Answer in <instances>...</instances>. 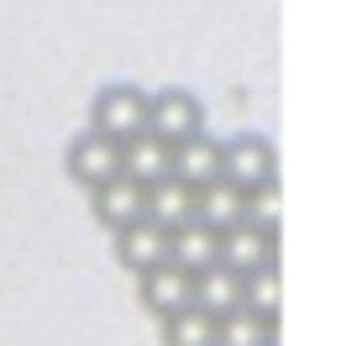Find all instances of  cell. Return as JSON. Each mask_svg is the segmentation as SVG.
<instances>
[{"label":"cell","mask_w":357,"mask_h":346,"mask_svg":"<svg viewBox=\"0 0 357 346\" xmlns=\"http://www.w3.org/2000/svg\"><path fill=\"white\" fill-rule=\"evenodd\" d=\"M226 179L242 184L247 194L273 184L279 179V147L268 142V136H257V132H236L231 142H226Z\"/></svg>","instance_id":"obj_4"},{"label":"cell","mask_w":357,"mask_h":346,"mask_svg":"<svg viewBox=\"0 0 357 346\" xmlns=\"http://www.w3.org/2000/svg\"><path fill=\"white\" fill-rule=\"evenodd\" d=\"M89 215L105 226V231H121V226L142 221L147 215V184H137L132 173H116L100 189H89Z\"/></svg>","instance_id":"obj_7"},{"label":"cell","mask_w":357,"mask_h":346,"mask_svg":"<svg viewBox=\"0 0 357 346\" xmlns=\"http://www.w3.org/2000/svg\"><path fill=\"white\" fill-rule=\"evenodd\" d=\"M221 262L236 268L242 278L257 273V268H268V262H279V231H263V226H252V221L221 231Z\"/></svg>","instance_id":"obj_8"},{"label":"cell","mask_w":357,"mask_h":346,"mask_svg":"<svg viewBox=\"0 0 357 346\" xmlns=\"http://www.w3.org/2000/svg\"><path fill=\"white\" fill-rule=\"evenodd\" d=\"M221 346H279V320H263L247 304L221 315Z\"/></svg>","instance_id":"obj_16"},{"label":"cell","mask_w":357,"mask_h":346,"mask_svg":"<svg viewBox=\"0 0 357 346\" xmlns=\"http://www.w3.org/2000/svg\"><path fill=\"white\" fill-rule=\"evenodd\" d=\"M63 168H68V179H74V184H84V189H100L105 179H116V173H121V142L89 126V132H79L74 142H68Z\"/></svg>","instance_id":"obj_2"},{"label":"cell","mask_w":357,"mask_h":346,"mask_svg":"<svg viewBox=\"0 0 357 346\" xmlns=\"http://www.w3.org/2000/svg\"><path fill=\"white\" fill-rule=\"evenodd\" d=\"M195 221H205L211 231H231V226L247 221V189L231 179H215L200 189V215Z\"/></svg>","instance_id":"obj_12"},{"label":"cell","mask_w":357,"mask_h":346,"mask_svg":"<svg viewBox=\"0 0 357 346\" xmlns=\"http://www.w3.org/2000/svg\"><path fill=\"white\" fill-rule=\"evenodd\" d=\"M116 257H121L126 273L163 268V262H174V231H168L163 221H153V215H142V221L116 231Z\"/></svg>","instance_id":"obj_3"},{"label":"cell","mask_w":357,"mask_h":346,"mask_svg":"<svg viewBox=\"0 0 357 346\" xmlns=\"http://www.w3.org/2000/svg\"><path fill=\"white\" fill-rule=\"evenodd\" d=\"M174 173L190 189H205V184L226 179V142H215L211 132H195L174 147Z\"/></svg>","instance_id":"obj_9"},{"label":"cell","mask_w":357,"mask_h":346,"mask_svg":"<svg viewBox=\"0 0 357 346\" xmlns=\"http://www.w3.org/2000/svg\"><path fill=\"white\" fill-rule=\"evenodd\" d=\"M147 132H158L163 142H184V136L205 132V105L195 90H184V84H168V90L153 95V116H147Z\"/></svg>","instance_id":"obj_5"},{"label":"cell","mask_w":357,"mask_h":346,"mask_svg":"<svg viewBox=\"0 0 357 346\" xmlns=\"http://www.w3.org/2000/svg\"><path fill=\"white\" fill-rule=\"evenodd\" d=\"M163 346H221V320L200 304H190V310L163 320Z\"/></svg>","instance_id":"obj_15"},{"label":"cell","mask_w":357,"mask_h":346,"mask_svg":"<svg viewBox=\"0 0 357 346\" xmlns=\"http://www.w3.org/2000/svg\"><path fill=\"white\" fill-rule=\"evenodd\" d=\"M137 299H142V310H153L158 320H168V315L195 304V273L178 268V262L147 268V273H137Z\"/></svg>","instance_id":"obj_6"},{"label":"cell","mask_w":357,"mask_h":346,"mask_svg":"<svg viewBox=\"0 0 357 346\" xmlns=\"http://www.w3.org/2000/svg\"><path fill=\"white\" fill-rule=\"evenodd\" d=\"M121 173H132L137 184L153 189L158 179L174 173V142H163L158 132H142V136H132V142H121Z\"/></svg>","instance_id":"obj_10"},{"label":"cell","mask_w":357,"mask_h":346,"mask_svg":"<svg viewBox=\"0 0 357 346\" xmlns=\"http://www.w3.org/2000/svg\"><path fill=\"white\" fill-rule=\"evenodd\" d=\"M147 215L163 221L168 231H178V226H190L195 215H200V189H190L178 173H168V179H158L153 189H147Z\"/></svg>","instance_id":"obj_11"},{"label":"cell","mask_w":357,"mask_h":346,"mask_svg":"<svg viewBox=\"0 0 357 346\" xmlns=\"http://www.w3.org/2000/svg\"><path fill=\"white\" fill-rule=\"evenodd\" d=\"M242 304H247L252 315H263V320H279V315H284V273H279V262H268V268L247 273Z\"/></svg>","instance_id":"obj_17"},{"label":"cell","mask_w":357,"mask_h":346,"mask_svg":"<svg viewBox=\"0 0 357 346\" xmlns=\"http://www.w3.org/2000/svg\"><path fill=\"white\" fill-rule=\"evenodd\" d=\"M147 116H153V95H142L137 84H105L95 100H89V126L116 142H132L147 132Z\"/></svg>","instance_id":"obj_1"},{"label":"cell","mask_w":357,"mask_h":346,"mask_svg":"<svg viewBox=\"0 0 357 346\" xmlns=\"http://www.w3.org/2000/svg\"><path fill=\"white\" fill-rule=\"evenodd\" d=\"M174 262L190 273H205L221 262V231H211L205 221H190L174 231Z\"/></svg>","instance_id":"obj_14"},{"label":"cell","mask_w":357,"mask_h":346,"mask_svg":"<svg viewBox=\"0 0 357 346\" xmlns=\"http://www.w3.org/2000/svg\"><path fill=\"white\" fill-rule=\"evenodd\" d=\"M247 221L263 226V231H279V179L247 194Z\"/></svg>","instance_id":"obj_18"},{"label":"cell","mask_w":357,"mask_h":346,"mask_svg":"<svg viewBox=\"0 0 357 346\" xmlns=\"http://www.w3.org/2000/svg\"><path fill=\"white\" fill-rule=\"evenodd\" d=\"M242 273L236 268H226V262H215V268H205V273H195V304L200 310H211L215 320L221 315H231L236 304H242Z\"/></svg>","instance_id":"obj_13"}]
</instances>
